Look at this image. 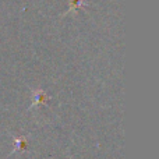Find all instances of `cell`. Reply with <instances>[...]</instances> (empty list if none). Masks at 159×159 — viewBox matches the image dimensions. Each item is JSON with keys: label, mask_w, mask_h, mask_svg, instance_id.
I'll list each match as a JSON object with an SVG mask.
<instances>
[{"label": "cell", "mask_w": 159, "mask_h": 159, "mask_svg": "<svg viewBox=\"0 0 159 159\" xmlns=\"http://www.w3.org/2000/svg\"><path fill=\"white\" fill-rule=\"evenodd\" d=\"M16 145H17V151H22V149H25V140L22 138V140H18V138H16Z\"/></svg>", "instance_id": "cell-1"}]
</instances>
